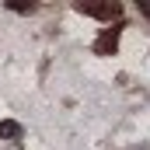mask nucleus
I'll return each instance as SVG.
<instances>
[{
  "mask_svg": "<svg viewBox=\"0 0 150 150\" xmlns=\"http://www.w3.org/2000/svg\"><path fill=\"white\" fill-rule=\"evenodd\" d=\"M11 11H35V4H21V0H14V4H11Z\"/></svg>",
  "mask_w": 150,
  "mask_h": 150,
  "instance_id": "nucleus-4",
  "label": "nucleus"
},
{
  "mask_svg": "<svg viewBox=\"0 0 150 150\" xmlns=\"http://www.w3.org/2000/svg\"><path fill=\"white\" fill-rule=\"evenodd\" d=\"M115 49H119V28H105L101 38L94 42V52H98V56H112Z\"/></svg>",
  "mask_w": 150,
  "mask_h": 150,
  "instance_id": "nucleus-2",
  "label": "nucleus"
},
{
  "mask_svg": "<svg viewBox=\"0 0 150 150\" xmlns=\"http://www.w3.org/2000/svg\"><path fill=\"white\" fill-rule=\"evenodd\" d=\"M0 136H4V140H18V136H21V126L11 122V119H4V122H0Z\"/></svg>",
  "mask_w": 150,
  "mask_h": 150,
  "instance_id": "nucleus-3",
  "label": "nucleus"
},
{
  "mask_svg": "<svg viewBox=\"0 0 150 150\" xmlns=\"http://www.w3.org/2000/svg\"><path fill=\"white\" fill-rule=\"evenodd\" d=\"M77 11L80 14H87V18H101V21H112V18H119L122 14V7L119 4H77Z\"/></svg>",
  "mask_w": 150,
  "mask_h": 150,
  "instance_id": "nucleus-1",
  "label": "nucleus"
}]
</instances>
